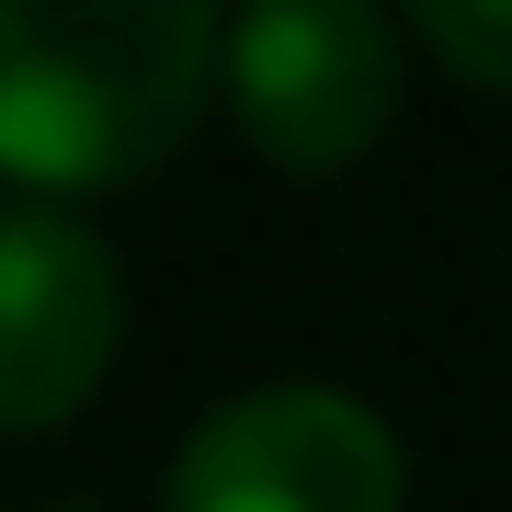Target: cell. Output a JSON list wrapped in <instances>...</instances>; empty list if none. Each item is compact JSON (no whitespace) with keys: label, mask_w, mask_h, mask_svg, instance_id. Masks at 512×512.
<instances>
[{"label":"cell","mask_w":512,"mask_h":512,"mask_svg":"<svg viewBox=\"0 0 512 512\" xmlns=\"http://www.w3.org/2000/svg\"><path fill=\"white\" fill-rule=\"evenodd\" d=\"M217 46L205 0H0V171L35 205L137 183L194 126Z\"/></svg>","instance_id":"cell-1"},{"label":"cell","mask_w":512,"mask_h":512,"mask_svg":"<svg viewBox=\"0 0 512 512\" xmlns=\"http://www.w3.org/2000/svg\"><path fill=\"white\" fill-rule=\"evenodd\" d=\"M217 80L262 160L330 171L399 103V23L376 0H251V12H228Z\"/></svg>","instance_id":"cell-2"},{"label":"cell","mask_w":512,"mask_h":512,"mask_svg":"<svg viewBox=\"0 0 512 512\" xmlns=\"http://www.w3.org/2000/svg\"><path fill=\"white\" fill-rule=\"evenodd\" d=\"M171 512H399V433L342 387H251L183 433Z\"/></svg>","instance_id":"cell-3"},{"label":"cell","mask_w":512,"mask_h":512,"mask_svg":"<svg viewBox=\"0 0 512 512\" xmlns=\"http://www.w3.org/2000/svg\"><path fill=\"white\" fill-rule=\"evenodd\" d=\"M126 342V274L69 205H0V421L46 433Z\"/></svg>","instance_id":"cell-4"},{"label":"cell","mask_w":512,"mask_h":512,"mask_svg":"<svg viewBox=\"0 0 512 512\" xmlns=\"http://www.w3.org/2000/svg\"><path fill=\"white\" fill-rule=\"evenodd\" d=\"M410 35L444 57V69H467L478 92H512V0H421Z\"/></svg>","instance_id":"cell-5"}]
</instances>
